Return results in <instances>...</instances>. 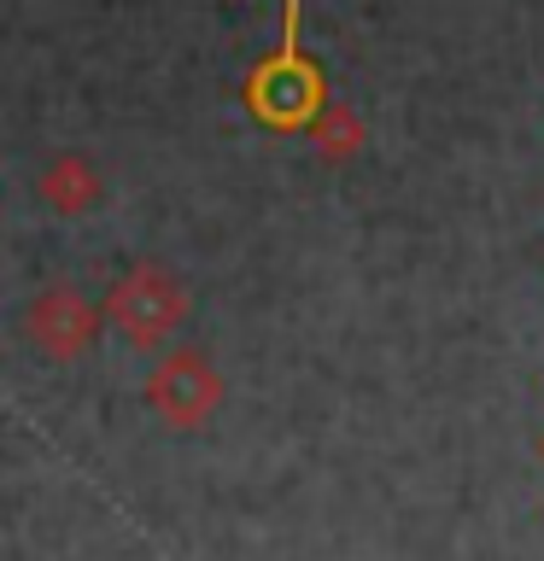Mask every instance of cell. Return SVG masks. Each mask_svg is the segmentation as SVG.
<instances>
[{"instance_id": "5b68a950", "label": "cell", "mask_w": 544, "mask_h": 561, "mask_svg": "<svg viewBox=\"0 0 544 561\" xmlns=\"http://www.w3.org/2000/svg\"><path fill=\"white\" fill-rule=\"evenodd\" d=\"M42 199L53 205V210H88L100 199V175H94V164L88 158H77V152H65V158H53V164L42 170Z\"/></svg>"}, {"instance_id": "8992f818", "label": "cell", "mask_w": 544, "mask_h": 561, "mask_svg": "<svg viewBox=\"0 0 544 561\" xmlns=\"http://www.w3.org/2000/svg\"><path fill=\"white\" fill-rule=\"evenodd\" d=\"M358 140H363V123L345 112V105H328V117L316 123V147H322V158H345V152H358Z\"/></svg>"}, {"instance_id": "6da1fadb", "label": "cell", "mask_w": 544, "mask_h": 561, "mask_svg": "<svg viewBox=\"0 0 544 561\" xmlns=\"http://www.w3.org/2000/svg\"><path fill=\"white\" fill-rule=\"evenodd\" d=\"M246 105L270 129H305V123L322 117L328 88H322V70L298 47V0H287V12H281V47L246 77Z\"/></svg>"}, {"instance_id": "7a4b0ae2", "label": "cell", "mask_w": 544, "mask_h": 561, "mask_svg": "<svg viewBox=\"0 0 544 561\" xmlns=\"http://www.w3.org/2000/svg\"><path fill=\"white\" fill-rule=\"evenodd\" d=\"M105 316H112V328L129 345L152 351V345H165L170 333L188 322V287L165 270V263H140V270H129L112 287Z\"/></svg>"}, {"instance_id": "277c9868", "label": "cell", "mask_w": 544, "mask_h": 561, "mask_svg": "<svg viewBox=\"0 0 544 561\" xmlns=\"http://www.w3.org/2000/svg\"><path fill=\"white\" fill-rule=\"evenodd\" d=\"M24 333H30V345L42 351V357L70 363V357H82V351L94 345V333H100V310L88 305V298H82L77 287H70V280H53V287H42V293L30 298Z\"/></svg>"}, {"instance_id": "3957f363", "label": "cell", "mask_w": 544, "mask_h": 561, "mask_svg": "<svg viewBox=\"0 0 544 561\" xmlns=\"http://www.w3.org/2000/svg\"><path fill=\"white\" fill-rule=\"evenodd\" d=\"M217 398H223L217 368H211V357L193 345L165 351L158 368L147 375V403L170 421V427H200V421L217 410Z\"/></svg>"}]
</instances>
